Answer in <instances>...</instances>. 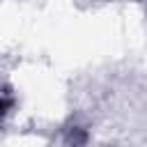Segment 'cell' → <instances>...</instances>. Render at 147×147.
I'll list each match as a JSON object with an SVG mask.
<instances>
[{"label": "cell", "mask_w": 147, "mask_h": 147, "mask_svg": "<svg viewBox=\"0 0 147 147\" xmlns=\"http://www.w3.org/2000/svg\"><path fill=\"white\" fill-rule=\"evenodd\" d=\"M11 106V96L7 94V92H0V115L2 113H7V108Z\"/></svg>", "instance_id": "1"}]
</instances>
